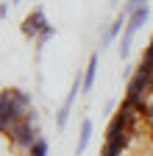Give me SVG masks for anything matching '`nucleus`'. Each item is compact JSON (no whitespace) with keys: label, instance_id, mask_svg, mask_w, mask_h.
<instances>
[{"label":"nucleus","instance_id":"obj_1","mask_svg":"<svg viewBox=\"0 0 153 156\" xmlns=\"http://www.w3.org/2000/svg\"><path fill=\"white\" fill-rule=\"evenodd\" d=\"M3 136H6V140H11V145H14L17 151H25V153H28V151L33 148V142L42 136L39 128H36V109H31V112L25 114V120L17 123V126H14L9 134H3Z\"/></svg>","mask_w":153,"mask_h":156},{"label":"nucleus","instance_id":"obj_2","mask_svg":"<svg viewBox=\"0 0 153 156\" xmlns=\"http://www.w3.org/2000/svg\"><path fill=\"white\" fill-rule=\"evenodd\" d=\"M148 17H150V6H148V3H145L139 11H134V14L128 17V25H125V31H123V36H120V48H117V53H120V58H123V62L131 56L134 36H137V34H139V28L148 23Z\"/></svg>","mask_w":153,"mask_h":156},{"label":"nucleus","instance_id":"obj_3","mask_svg":"<svg viewBox=\"0 0 153 156\" xmlns=\"http://www.w3.org/2000/svg\"><path fill=\"white\" fill-rule=\"evenodd\" d=\"M25 114L28 112H23L20 106L14 103L11 89H3V92H0V128H3V134H9L17 123H23Z\"/></svg>","mask_w":153,"mask_h":156},{"label":"nucleus","instance_id":"obj_4","mask_svg":"<svg viewBox=\"0 0 153 156\" xmlns=\"http://www.w3.org/2000/svg\"><path fill=\"white\" fill-rule=\"evenodd\" d=\"M78 92H84V73H81V70L72 75V87H70V92H67V98H64L61 109L56 112V128H59V131L67 128V117H70V112H72V103H75V98H78Z\"/></svg>","mask_w":153,"mask_h":156},{"label":"nucleus","instance_id":"obj_5","mask_svg":"<svg viewBox=\"0 0 153 156\" xmlns=\"http://www.w3.org/2000/svg\"><path fill=\"white\" fill-rule=\"evenodd\" d=\"M23 36L25 39H33V42H36V39H39L47 28H50V23H47V17H45V11L42 9H33L25 20H23Z\"/></svg>","mask_w":153,"mask_h":156},{"label":"nucleus","instance_id":"obj_6","mask_svg":"<svg viewBox=\"0 0 153 156\" xmlns=\"http://www.w3.org/2000/svg\"><path fill=\"white\" fill-rule=\"evenodd\" d=\"M125 25H128V17L120 11L117 17H114V23L103 31V36H100V50H103L106 45H111V42H114V36H120V31H125Z\"/></svg>","mask_w":153,"mask_h":156},{"label":"nucleus","instance_id":"obj_7","mask_svg":"<svg viewBox=\"0 0 153 156\" xmlns=\"http://www.w3.org/2000/svg\"><path fill=\"white\" fill-rule=\"evenodd\" d=\"M98 64H100V53L95 50L86 62V70H84V95H89L95 89V78H98Z\"/></svg>","mask_w":153,"mask_h":156},{"label":"nucleus","instance_id":"obj_8","mask_svg":"<svg viewBox=\"0 0 153 156\" xmlns=\"http://www.w3.org/2000/svg\"><path fill=\"white\" fill-rule=\"evenodd\" d=\"M92 134H95V126H92V120H89V117H84V120H81V131H78V142H75V153H78V156L89 148Z\"/></svg>","mask_w":153,"mask_h":156},{"label":"nucleus","instance_id":"obj_9","mask_svg":"<svg viewBox=\"0 0 153 156\" xmlns=\"http://www.w3.org/2000/svg\"><path fill=\"white\" fill-rule=\"evenodd\" d=\"M11 98H14V103L20 106L23 112H31V98H28V92H23V89H11Z\"/></svg>","mask_w":153,"mask_h":156},{"label":"nucleus","instance_id":"obj_10","mask_svg":"<svg viewBox=\"0 0 153 156\" xmlns=\"http://www.w3.org/2000/svg\"><path fill=\"white\" fill-rule=\"evenodd\" d=\"M139 70H145V73H153V39H150V45H148V48H145V53H142Z\"/></svg>","mask_w":153,"mask_h":156},{"label":"nucleus","instance_id":"obj_11","mask_svg":"<svg viewBox=\"0 0 153 156\" xmlns=\"http://www.w3.org/2000/svg\"><path fill=\"white\" fill-rule=\"evenodd\" d=\"M47 151H50V145H47V140L45 136H39V140L33 142V148L28 151V156H47Z\"/></svg>","mask_w":153,"mask_h":156},{"label":"nucleus","instance_id":"obj_12","mask_svg":"<svg viewBox=\"0 0 153 156\" xmlns=\"http://www.w3.org/2000/svg\"><path fill=\"white\" fill-rule=\"evenodd\" d=\"M145 3H148V0H125V6H123V14H125V17H131L134 11H139Z\"/></svg>","mask_w":153,"mask_h":156},{"label":"nucleus","instance_id":"obj_13","mask_svg":"<svg viewBox=\"0 0 153 156\" xmlns=\"http://www.w3.org/2000/svg\"><path fill=\"white\" fill-rule=\"evenodd\" d=\"M123 153H125V151H123L120 145H114V142H106V145H103V153H100V156H123Z\"/></svg>","mask_w":153,"mask_h":156},{"label":"nucleus","instance_id":"obj_14","mask_svg":"<svg viewBox=\"0 0 153 156\" xmlns=\"http://www.w3.org/2000/svg\"><path fill=\"white\" fill-rule=\"evenodd\" d=\"M50 36H53V25H50V28H47V31H45V34H42L39 39H36V45H39V48H42V45L47 42V39H50Z\"/></svg>","mask_w":153,"mask_h":156},{"label":"nucleus","instance_id":"obj_15","mask_svg":"<svg viewBox=\"0 0 153 156\" xmlns=\"http://www.w3.org/2000/svg\"><path fill=\"white\" fill-rule=\"evenodd\" d=\"M145 120H148V126H150V134H153V101H150V106H148V117H145Z\"/></svg>","mask_w":153,"mask_h":156},{"label":"nucleus","instance_id":"obj_16","mask_svg":"<svg viewBox=\"0 0 153 156\" xmlns=\"http://www.w3.org/2000/svg\"><path fill=\"white\" fill-rule=\"evenodd\" d=\"M0 17L9 20V3H0Z\"/></svg>","mask_w":153,"mask_h":156},{"label":"nucleus","instance_id":"obj_17","mask_svg":"<svg viewBox=\"0 0 153 156\" xmlns=\"http://www.w3.org/2000/svg\"><path fill=\"white\" fill-rule=\"evenodd\" d=\"M11 3H20V0H11Z\"/></svg>","mask_w":153,"mask_h":156},{"label":"nucleus","instance_id":"obj_18","mask_svg":"<svg viewBox=\"0 0 153 156\" xmlns=\"http://www.w3.org/2000/svg\"><path fill=\"white\" fill-rule=\"evenodd\" d=\"M111 3H120V0H111Z\"/></svg>","mask_w":153,"mask_h":156}]
</instances>
